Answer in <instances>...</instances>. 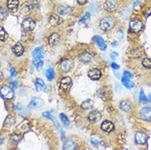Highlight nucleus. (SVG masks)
I'll use <instances>...</instances> for the list:
<instances>
[{
	"mask_svg": "<svg viewBox=\"0 0 151 150\" xmlns=\"http://www.w3.org/2000/svg\"><path fill=\"white\" fill-rule=\"evenodd\" d=\"M115 27V20L109 16H106L99 22V27L104 31H109Z\"/></svg>",
	"mask_w": 151,
	"mask_h": 150,
	"instance_id": "nucleus-1",
	"label": "nucleus"
},
{
	"mask_svg": "<svg viewBox=\"0 0 151 150\" xmlns=\"http://www.w3.org/2000/svg\"><path fill=\"white\" fill-rule=\"evenodd\" d=\"M119 7V2L118 0H106L104 8V10L109 12H113L117 11Z\"/></svg>",
	"mask_w": 151,
	"mask_h": 150,
	"instance_id": "nucleus-2",
	"label": "nucleus"
},
{
	"mask_svg": "<svg viewBox=\"0 0 151 150\" xmlns=\"http://www.w3.org/2000/svg\"><path fill=\"white\" fill-rule=\"evenodd\" d=\"M22 27L24 30H27V31H32L33 30H35V28L36 27V22L32 18L27 17V18L23 20Z\"/></svg>",
	"mask_w": 151,
	"mask_h": 150,
	"instance_id": "nucleus-3",
	"label": "nucleus"
},
{
	"mask_svg": "<svg viewBox=\"0 0 151 150\" xmlns=\"http://www.w3.org/2000/svg\"><path fill=\"white\" fill-rule=\"evenodd\" d=\"M0 93L3 95V97L6 99H12L14 96V91L12 88L8 85H4L0 89Z\"/></svg>",
	"mask_w": 151,
	"mask_h": 150,
	"instance_id": "nucleus-4",
	"label": "nucleus"
},
{
	"mask_svg": "<svg viewBox=\"0 0 151 150\" xmlns=\"http://www.w3.org/2000/svg\"><path fill=\"white\" fill-rule=\"evenodd\" d=\"M72 85V80L70 77H63L60 80V89L64 92H68Z\"/></svg>",
	"mask_w": 151,
	"mask_h": 150,
	"instance_id": "nucleus-5",
	"label": "nucleus"
},
{
	"mask_svg": "<svg viewBox=\"0 0 151 150\" xmlns=\"http://www.w3.org/2000/svg\"><path fill=\"white\" fill-rule=\"evenodd\" d=\"M143 29V22L140 20H133L130 22V30L134 33H138Z\"/></svg>",
	"mask_w": 151,
	"mask_h": 150,
	"instance_id": "nucleus-6",
	"label": "nucleus"
},
{
	"mask_svg": "<svg viewBox=\"0 0 151 150\" xmlns=\"http://www.w3.org/2000/svg\"><path fill=\"white\" fill-rule=\"evenodd\" d=\"M74 67V62L71 59H65L60 64V69L63 72H68Z\"/></svg>",
	"mask_w": 151,
	"mask_h": 150,
	"instance_id": "nucleus-7",
	"label": "nucleus"
},
{
	"mask_svg": "<svg viewBox=\"0 0 151 150\" xmlns=\"http://www.w3.org/2000/svg\"><path fill=\"white\" fill-rule=\"evenodd\" d=\"M88 119H89L90 121L94 122V123L99 122V121L102 119V113H100V112H99V111H97V110L92 111L91 113H89Z\"/></svg>",
	"mask_w": 151,
	"mask_h": 150,
	"instance_id": "nucleus-8",
	"label": "nucleus"
},
{
	"mask_svg": "<svg viewBox=\"0 0 151 150\" xmlns=\"http://www.w3.org/2000/svg\"><path fill=\"white\" fill-rule=\"evenodd\" d=\"M140 117L144 121L151 120V108L145 107L140 111Z\"/></svg>",
	"mask_w": 151,
	"mask_h": 150,
	"instance_id": "nucleus-9",
	"label": "nucleus"
},
{
	"mask_svg": "<svg viewBox=\"0 0 151 150\" xmlns=\"http://www.w3.org/2000/svg\"><path fill=\"white\" fill-rule=\"evenodd\" d=\"M44 104H45V103H44L43 99L39 98H33L31 100L30 104H29V108L34 109H40L44 106Z\"/></svg>",
	"mask_w": 151,
	"mask_h": 150,
	"instance_id": "nucleus-10",
	"label": "nucleus"
},
{
	"mask_svg": "<svg viewBox=\"0 0 151 150\" xmlns=\"http://www.w3.org/2000/svg\"><path fill=\"white\" fill-rule=\"evenodd\" d=\"M135 140H136V144H138L140 145H143L146 143L147 136L144 132L138 131L136 132V135H135Z\"/></svg>",
	"mask_w": 151,
	"mask_h": 150,
	"instance_id": "nucleus-11",
	"label": "nucleus"
},
{
	"mask_svg": "<svg viewBox=\"0 0 151 150\" xmlns=\"http://www.w3.org/2000/svg\"><path fill=\"white\" fill-rule=\"evenodd\" d=\"M88 75L89 77L91 78V80H99L101 75H102V72L101 71L98 69V68H92L91 69L89 72H88Z\"/></svg>",
	"mask_w": 151,
	"mask_h": 150,
	"instance_id": "nucleus-12",
	"label": "nucleus"
},
{
	"mask_svg": "<svg viewBox=\"0 0 151 150\" xmlns=\"http://www.w3.org/2000/svg\"><path fill=\"white\" fill-rule=\"evenodd\" d=\"M7 8L8 11L15 12L18 10L19 0H8L7 1Z\"/></svg>",
	"mask_w": 151,
	"mask_h": 150,
	"instance_id": "nucleus-13",
	"label": "nucleus"
},
{
	"mask_svg": "<svg viewBox=\"0 0 151 150\" xmlns=\"http://www.w3.org/2000/svg\"><path fill=\"white\" fill-rule=\"evenodd\" d=\"M33 10V6L29 3H25L22 5V7L20 8V12L22 14V15H29L31 11Z\"/></svg>",
	"mask_w": 151,
	"mask_h": 150,
	"instance_id": "nucleus-14",
	"label": "nucleus"
},
{
	"mask_svg": "<svg viewBox=\"0 0 151 150\" xmlns=\"http://www.w3.org/2000/svg\"><path fill=\"white\" fill-rule=\"evenodd\" d=\"M49 24H50L52 27H57V26L60 25L61 23L63 22V19L61 18L59 16L53 14V15H51L49 17Z\"/></svg>",
	"mask_w": 151,
	"mask_h": 150,
	"instance_id": "nucleus-15",
	"label": "nucleus"
},
{
	"mask_svg": "<svg viewBox=\"0 0 151 150\" xmlns=\"http://www.w3.org/2000/svg\"><path fill=\"white\" fill-rule=\"evenodd\" d=\"M101 129H102L104 131L107 132V133H109V132L113 131V130H114V125L110 121H104L101 124Z\"/></svg>",
	"mask_w": 151,
	"mask_h": 150,
	"instance_id": "nucleus-16",
	"label": "nucleus"
},
{
	"mask_svg": "<svg viewBox=\"0 0 151 150\" xmlns=\"http://www.w3.org/2000/svg\"><path fill=\"white\" fill-rule=\"evenodd\" d=\"M79 59L83 63H89L93 59V56H92L91 53H88V52H84L80 55Z\"/></svg>",
	"mask_w": 151,
	"mask_h": 150,
	"instance_id": "nucleus-17",
	"label": "nucleus"
},
{
	"mask_svg": "<svg viewBox=\"0 0 151 150\" xmlns=\"http://www.w3.org/2000/svg\"><path fill=\"white\" fill-rule=\"evenodd\" d=\"M12 51H13V53L15 54L16 56H22L24 53V47H23V45L20 42H18V43H17L14 45V47L12 49Z\"/></svg>",
	"mask_w": 151,
	"mask_h": 150,
	"instance_id": "nucleus-18",
	"label": "nucleus"
},
{
	"mask_svg": "<svg viewBox=\"0 0 151 150\" xmlns=\"http://www.w3.org/2000/svg\"><path fill=\"white\" fill-rule=\"evenodd\" d=\"M60 40V35L58 33H53L49 36V44L50 46L57 44Z\"/></svg>",
	"mask_w": 151,
	"mask_h": 150,
	"instance_id": "nucleus-19",
	"label": "nucleus"
},
{
	"mask_svg": "<svg viewBox=\"0 0 151 150\" xmlns=\"http://www.w3.org/2000/svg\"><path fill=\"white\" fill-rule=\"evenodd\" d=\"M30 121L27 120H25L23 121L22 122H21V123L19 124L18 126H17V130L21 132H26L28 130H30Z\"/></svg>",
	"mask_w": 151,
	"mask_h": 150,
	"instance_id": "nucleus-20",
	"label": "nucleus"
},
{
	"mask_svg": "<svg viewBox=\"0 0 151 150\" xmlns=\"http://www.w3.org/2000/svg\"><path fill=\"white\" fill-rule=\"evenodd\" d=\"M58 11L61 15H68L72 12V8L68 5H61L58 8Z\"/></svg>",
	"mask_w": 151,
	"mask_h": 150,
	"instance_id": "nucleus-21",
	"label": "nucleus"
},
{
	"mask_svg": "<svg viewBox=\"0 0 151 150\" xmlns=\"http://www.w3.org/2000/svg\"><path fill=\"white\" fill-rule=\"evenodd\" d=\"M94 39L95 40L99 49H101V50H105L106 48H107V45H106L104 39L102 37H100L99 35H96V36H94Z\"/></svg>",
	"mask_w": 151,
	"mask_h": 150,
	"instance_id": "nucleus-22",
	"label": "nucleus"
},
{
	"mask_svg": "<svg viewBox=\"0 0 151 150\" xmlns=\"http://www.w3.org/2000/svg\"><path fill=\"white\" fill-rule=\"evenodd\" d=\"M76 149V144L72 139L66 140L63 144V149L65 150H74Z\"/></svg>",
	"mask_w": 151,
	"mask_h": 150,
	"instance_id": "nucleus-23",
	"label": "nucleus"
},
{
	"mask_svg": "<svg viewBox=\"0 0 151 150\" xmlns=\"http://www.w3.org/2000/svg\"><path fill=\"white\" fill-rule=\"evenodd\" d=\"M120 108L124 112H129L132 109V103L128 100H123L120 103Z\"/></svg>",
	"mask_w": 151,
	"mask_h": 150,
	"instance_id": "nucleus-24",
	"label": "nucleus"
},
{
	"mask_svg": "<svg viewBox=\"0 0 151 150\" xmlns=\"http://www.w3.org/2000/svg\"><path fill=\"white\" fill-rule=\"evenodd\" d=\"M44 54H45V50H44V48H42V47H38L36 49H35L34 51L32 52L33 57L42 58L44 57Z\"/></svg>",
	"mask_w": 151,
	"mask_h": 150,
	"instance_id": "nucleus-25",
	"label": "nucleus"
},
{
	"mask_svg": "<svg viewBox=\"0 0 151 150\" xmlns=\"http://www.w3.org/2000/svg\"><path fill=\"white\" fill-rule=\"evenodd\" d=\"M122 84L127 89H132V88H133V87L135 86V83L131 81L129 78H127V77H125V76H123V77L122 78Z\"/></svg>",
	"mask_w": 151,
	"mask_h": 150,
	"instance_id": "nucleus-26",
	"label": "nucleus"
},
{
	"mask_svg": "<svg viewBox=\"0 0 151 150\" xmlns=\"http://www.w3.org/2000/svg\"><path fill=\"white\" fill-rule=\"evenodd\" d=\"M35 90L37 91H41V90L45 89V84L43 81L41 79H36L35 82Z\"/></svg>",
	"mask_w": 151,
	"mask_h": 150,
	"instance_id": "nucleus-27",
	"label": "nucleus"
},
{
	"mask_svg": "<svg viewBox=\"0 0 151 150\" xmlns=\"http://www.w3.org/2000/svg\"><path fill=\"white\" fill-rule=\"evenodd\" d=\"M81 108H83L84 110H89V109H91L93 107H94V102L91 99H87L86 101H84L82 103H81Z\"/></svg>",
	"mask_w": 151,
	"mask_h": 150,
	"instance_id": "nucleus-28",
	"label": "nucleus"
},
{
	"mask_svg": "<svg viewBox=\"0 0 151 150\" xmlns=\"http://www.w3.org/2000/svg\"><path fill=\"white\" fill-rule=\"evenodd\" d=\"M45 76L48 80H53L55 77V71L53 68H48L45 71Z\"/></svg>",
	"mask_w": 151,
	"mask_h": 150,
	"instance_id": "nucleus-29",
	"label": "nucleus"
},
{
	"mask_svg": "<svg viewBox=\"0 0 151 150\" xmlns=\"http://www.w3.org/2000/svg\"><path fill=\"white\" fill-rule=\"evenodd\" d=\"M15 123V119L14 117H12V116H8L6 120H5V122H4V126H6L7 127H12L13 125Z\"/></svg>",
	"mask_w": 151,
	"mask_h": 150,
	"instance_id": "nucleus-30",
	"label": "nucleus"
},
{
	"mask_svg": "<svg viewBox=\"0 0 151 150\" xmlns=\"http://www.w3.org/2000/svg\"><path fill=\"white\" fill-rule=\"evenodd\" d=\"M8 38V34L4 27H0V41H4Z\"/></svg>",
	"mask_w": 151,
	"mask_h": 150,
	"instance_id": "nucleus-31",
	"label": "nucleus"
},
{
	"mask_svg": "<svg viewBox=\"0 0 151 150\" xmlns=\"http://www.w3.org/2000/svg\"><path fill=\"white\" fill-rule=\"evenodd\" d=\"M22 135H19V134H12L10 136V139H11L12 142L14 143H18L21 139H22Z\"/></svg>",
	"mask_w": 151,
	"mask_h": 150,
	"instance_id": "nucleus-32",
	"label": "nucleus"
},
{
	"mask_svg": "<svg viewBox=\"0 0 151 150\" xmlns=\"http://www.w3.org/2000/svg\"><path fill=\"white\" fill-rule=\"evenodd\" d=\"M139 100H140V103H147L148 102V98L147 97L145 96V92H144L143 90H140Z\"/></svg>",
	"mask_w": 151,
	"mask_h": 150,
	"instance_id": "nucleus-33",
	"label": "nucleus"
},
{
	"mask_svg": "<svg viewBox=\"0 0 151 150\" xmlns=\"http://www.w3.org/2000/svg\"><path fill=\"white\" fill-rule=\"evenodd\" d=\"M142 53V50L140 49H133L132 52V56L134 57H140Z\"/></svg>",
	"mask_w": 151,
	"mask_h": 150,
	"instance_id": "nucleus-34",
	"label": "nucleus"
},
{
	"mask_svg": "<svg viewBox=\"0 0 151 150\" xmlns=\"http://www.w3.org/2000/svg\"><path fill=\"white\" fill-rule=\"evenodd\" d=\"M142 65L145 68H151V58L146 57L142 61Z\"/></svg>",
	"mask_w": 151,
	"mask_h": 150,
	"instance_id": "nucleus-35",
	"label": "nucleus"
},
{
	"mask_svg": "<svg viewBox=\"0 0 151 150\" xmlns=\"http://www.w3.org/2000/svg\"><path fill=\"white\" fill-rule=\"evenodd\" d=\"M8 17V11L4 8H0V21H4Z\"/></svg>",
	"mask_w": 151,
	"mask_h": 150,
	"instance_id": "nucleus-36",
	"label": "nucleus"
},
{
	"mask_svg": "<svg viewBox=\"0 0 151 150\" xmlns=\"http://www.w3.org/2000/svg\"><path fill=\"white\" fill-rule=\"evenodd\" d=\"M60 119L61 121H63V125H65V126H68L69 125V119L68 118V116H66V115H64V114H60Z\"/></svg>",
	"mask_w": 151,
	"mask_h": 150,
	"instance_id": "nucleus-37",
	"label": "nucleus"
},
{
	"mask_svg": "<svg viewBox=\"0 0 151 150\" xmlns=\"http://www.w3.org/2000/svg\"><path fill=\"white\" fill-rule=\"evenodd\" d=\"M43 116H45V117H46V118L49 119V120H51L52 121H55V117H54L51 113H49V112H45V113H43Z\"/></svg>",
	"mask_w": 151,
	"mask_h": 150,
	"instance_id": "nucleus-38",
	"label": "nucleus"
},
{
	"mask_svg": "<svg viewBox=\"0 0 151 150\" xmlns=\"http://www.w3.org/2000/svg\"><path fill=\"white\" fill-rule=\"evenodd\" d=\"M90 16H91V14H90L89 12H86V15L84 16L80 20L79 23H85L86 22H87V21H89V20H90Z\"/></svg>",
	"mask_w": 151,
	"mask_h": 150,
	"instance_id": "nucleus-39",
	"label": "nucleus"
},
{
	"mask_svg": "<svg viewBox=\"0 0 151 150\" xmlns=\"http://www.w3.org/2000/svg\"><path fill=\"white\" fill-rule=\"evenodd\" d=\"M123 75H124L125 77H127V78H129V79H131V78H132V77H133V74H132V73H131L130 71H124Z\"/></svg>",
	"mask_w": 151,
	"mask_h": 150,
	"instance_id": "nucleus-40",
	"label": "nucleus"
},
{
	"mask_svg": "<svg viewBox=\"0 0 151 150\" xmlns=\"http://www.w3.org/2000/svg\"><path fill=\"white\" fill-rule=\"evenodd\" d=\"M43 66H44V62L41 60L40 62H39V63L37 64V65H36V66H35V67H36V68H37L38 71H40V70L42 69V67H43Z\"/></svg>",
	"mask_w": 151,
	"mask_h": 150,
	"instance_id": "nucleus-41",
	"label": "nucleus"
},
{
	"mask_svg": "<svg viewBox=\"0 0 151 150\" xmlns=\"http://www.w3.org/2000/svg\"><path fill=\"white\" fill-rule=\"evenodd\" d=\"M40 61H41V58H40V57H34V59H33V64H34L35 66H36Z\"/></svg>",
	"mask_w": 151,
	"mask_h": 150,
	"instance_id": "nucleus-42",
	"label": "nucleus"
},
{
	"mask_svg": "<svg viewBox=\"0 0 151 150\" xmlns=\"http://www.w3.org/2000/svg\"><path fill=\"white\" fill-rule=\"evenodd\" d=\"M111 67H113V69H115V70H118V69L120 68V66L117 65L116 62H113V63L111 64Z\"/></svg>",
	"mask_w": 151,
	"mask_h": 150,
	"instance_id": "nucleus-43",
	"label": "nucleus"
},
{
	"mask_svg": "<svg viewBox=\"0 0 151 150\" xmlns=\"http://www.w3.org/2000/svg\"><path fill=\"white\" fill-rule=\"evenodd\" d=\"M77 1V4L80 5H85L88 2V0H76Z\"/></svg>",
	"mask_w": 151,
	"mask_h": 150,
	"instance_id": "nucleus-44",
	"label": "nucleus"
},
{
	"mask_svg": "<svg viewBox=\"0 0 151 150\" xmlns=\"http://www.w3.org/2000/svg\"><path fill=\"white\" fill-rule=\"evenodd\" d=\"M110 56H111V58H112L113 60H114V59L118 56V53H117V52H113V53H111V55H110Z\"/></svg>",
	"mask_w": 151,
	"mask_h": 150,
	"instance_id": "nucleus-45",
	"label": "nucleus"
},
{
	"mask_svg": "<svg viewBox=\"0 0 151 150\" xmlns=\"http://www.w3.org/2000/svg\"><path fill=\"white\" fill-rule=\"evenodd\" d=\"M10 72H11V75H12V77H14V76H15V75H16L15 70H14L13 68H11V69H10Z\"/></svg>",
	"mask_w": 151,
	"mask_h": 150,
	"instance_id": "nucleus-46",
	"label": "nucleus"
},
{
	"mask_svg": "<svg viewBox=\"0 0 151 150\" xmlns=\"http://www.w3.org/2000/svg\"><path fill=\"white\" fill-rule=\"evenodd\" d=\"M91 143H92V144H93L94 147H98V143L96 142V141L94 142V140H91Z\"/></svg>",
	"mask_w": 151,
	"mask_h": 150,
	"instance_id": "nucleus-47",
	"label": "nucleus"
},
{
	"mask_svg": "<svg viewBox=\"0 0 151 150\" xmlns=\"http://www.w3.org/2000/svg\"><path fill=\"white\" fill-rule=\"evenodd\" d=\"M3 78H4V74H3V72L0 71V81L3 80Z\"/></svg>",
	"mask_w": 151,
	"mask_h": 150,
	"instance_id": "nucleus-48",
	"label": "nucleus"
},
{
	"mask_svg": "<svg viewBox=\"0 0 151 150\" xmlns=\"http://www.w3.org/2000/svg\"><path fill=\"white\" fill-rule=\"evenodd\" d=\"M12 85H13V87H17V81H13V82L12 83Z\"/></svg>",
	"mask_w": 151,
	"mask_h": 150,
	"instance_id": "nucleus-49",
	"label": "nucleus"
},
{
	"mask_svg": "<svg viewBox=\"0 0 151 150\" xmlns=\"http://www.w3.org/2000/svg\"><path fill=\"white\" fill-rule=\"evenodd\" d=\"M117 45V42H113V43H112V46H113V47H116Z\"/></svg>",
	"mask_w": 151,
	"mask_h": 150,
	"instance_id": "nucleus-50",
	"label": "nucleus"
},
{
	"mask_svg": "<svg viewBox=\"0 0 151 150\" xmlns=\"http://www.w3.org/2000/svg\"><path fill=\"white\" fill-rule=\"evenodd\" d=\"M3 141H4V138H3V137H2V136L0 135V144H1L2 143H3Z\"/></svg>",
	"mask_w": 151,
	"mask_h": 150,
	"instance_id": "nucleus-51",
	"label": "nucleus"
},
{
	"mask_svg": "<svg viewBox=\"0 0 151 150\" xmlns=\"http://www.w3.org/2000/svg\"><path fill=\"white\" fill-rule=\"evenodd\" d=\"M140 1V0H137L136 2H135V4H134V5H133V6H134V7H135V6H136V5L138 4V3H139Z\"/></svg>",
	"mask_w": 151,
	"mask_h": 150,
	"instance_id": "nucleus-52",
	"label": "nucleus"
},
{
	"mask_svg": "<svg viewBox=\"0 0 151 150\" xmlns=\"http://www.w3.org/2000/svg\"><path fill=\"white\" fill-rule=\"evenodd\" d=\"M149 100L151 102V94H150V96H149Z\"/></svg>",
	"mask_w": 151,
	"mask_h": 150,
	"instance_id": "nucleus-53",
	"label": "nucleus"
},
{
	"mask_svg": "<svg viewBox=\"0 0 151 150\" xmlns=\"http://www.w3.org/2000/svg\"><path fill=\"white\" fill-rule=\"evenodd\" d=\"M0 67H1V63H0Z\"/></svg>",
	"mask_w": 151,
	"mask_h": 150,
	"instance_id": "nucleus-54",
	"label": "nucleus"
},
{
	"mask_svg": "<svg viewBox=\"0 0 151 150\" xmlns=\"http://www.w3.org/2000/svg\"><path fill=\"white\" fill-rule=\"evenodd\" d=\"M0 8H1V6H0Z\"/></svg>",
	"mask_w": 151,
	"mask_h": 150,
	"instance_id": "nucleus-55",
	"label": "nucleus"
}]
</instances>
